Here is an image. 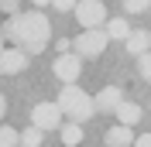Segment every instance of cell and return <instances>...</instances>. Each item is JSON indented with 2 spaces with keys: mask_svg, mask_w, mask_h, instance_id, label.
<instances>
[{
  "mask_svg": "<svg viewBox=\"0 0 151 147\" xmlns=\"http://www.w3.org/2000/svg\"><path fill=\"white\" fill-rule=\"evenodd\" d=\"M48 34H52V21L41 14V10H17L10 14L7 24H4V38L14 41V48L38 55L48 48Z\"/></svg>",
  "mask_w": 151,
  "mask_h": 147,
  "instance_id": "1",
  "label": "cell"
},
{
  "mask_svg": "<svg viewBox=\"0 0 151 147\" xmlns=\"http://www.w3.org/2000/svg\"><path fill=\"white\" fill-rule=\"evenodd\" d=\"M58 106H62V113H65L72 123H86V120L96 113V96H89L86 89H79V86H62V92H58Z\"/></svg>",
  "mask_w": 151,
  "mask_h": 147,
  "instance_id": "2",
  "label": "cell"
},
{
  "mask_svg": "<svg viewBox=\"0 0 151 147\" xmlns=\"http://www.w3.org/2000/svg\"><path fill=\"white\" fill-rule=\"evenodd\" d=\"M106 41H110V34H106L103 28L83 31V34L76 38V55H79V58H100L106 51Z\"/></svg>",
  "mask_w": 151,
  "mask_h": 147,
  "instance_id": "3",
  "label": "cell"
},
{
  "mask_svg": "<svg viewBox=\"0 0 151 147\" xmlns=\"http://www.w3.org/2000/svg\"><path fill=\"white\" fill-rule=\"evenodd\" d=\"M76 21L83 24V31H93V28H103L110 17H106L103 0H79L76 4Z\"/></svg>",
  "mask_w": 151,
  "mask_h": 147,
  "instance_id": "4",
  "label": "cell"
},
{
  "mask_svg": "<svg viewBox=\"0 0 151 147\" xmlns=\"http://www.w3.org/2000/svg\"><path fill=\"white\" fill-rule=\"evenodd\" d=\"M62 106L58 103H38L35 110H31V123L38 130H62Z\"/></svg>",
  "mask_w": 151,
  "mask_h": 147,
  "instance_id": "5",
  "label": "cell"
},
{
  "mask_svg": "<svg viewBox=\"0 0 151 147\" xmlns=\"http://www.w3.org/2000/svg\"><path fill=\"white\" fill-rule=\"evenodd\" d=\"M52 72H55V79L62 86H72L79 75H83V58L72 55V51H65V55H58L55 65H52Z\"/></svg>",
  "mask_w": 151,
  "mask_h": 147,
  "instance_id": "6",
  "label": "cell"
},
{
  "mask_svg": "<svg viewBox=\"0 0 151 147\" xmlns=\"http://www.w3.org/2000/svg\"><path fill=\"white\" fill-rule=\"evenodd\" d=\"M24 69H28V51H21V48L0 51V75H21Z\"/></svg>",
  "mask_w": 151,
  "mask_h": 147,
  "instance_id": "7",
  "label": "cell"
},
{
  "mask_svg": "<svg viewBox=\"0 0 151 147\" xmlns=\"http://www.w3.org/2000/svg\"><path fill=\"white\" fill-rule=\"evenodd\" d=\"M124 103V92L117 86H103L96 92V113H117V106Z\"/></svg>",
  "mask_w": 151,
  "mask_h": 147,
  "instance_id": "8",
  "label": "cell"
},
{
  "mask_svg": "<svg viewBox=\"0 0 151 147\" xmlns=\"http://www.w3.org/2000/svg\"><path fill=\"white\" fill-rule=\"evenodd\" d=\"M124 45H127V55H134V58L148 55L151 51V31H131V38Z\"/></svg>",
  "mask_w": 151,
  "mask_h": 147,
  "instance_id": "9",
  "label": "cell"
},
{
  "mask_svg": "<svg viewBox=\"0 0 151 147\" xmlns=\"http://www.w3.org/2000/svg\"><path fill=\"white\" fill-rule=\"evenodd\" d=\"M134 140H137V137H134V130L124 127V123H117V127L106 130V147H131Z\"/></svg>",
  "mask_w": 151,
  "mask_h": 147,
  "instance_id": "10",
  "label": "cell"
},
{
  "mask_svg": "<svg viewBox=\"0 0 151 147\" xmlns=\"http://www.w3.org/2000/svg\"><path fill=\"white\" fill-rule=\"evenodd\" d=\"M113 116H117V123H124V127H137V123H141V106H137V103H127L124 99L120 106H117V113H113Z\"/></svg>",
  "mask_w": 151,
  "mask_h": 147,
  "instance_id": "11",
  "label": "cell"
},
{
  "mask_svg": "<svg viewBox=\"0 0 151 147\" xmlns=\"http://www.w3.org/2000/svg\"><path fill=\"white\" fill-rule=\"evenodd\" d=\"M106 34H110L113 41H127V38H131V24L124 17H110L106 21Z\"/></svg>",
  "mask_w": 151,
  "mask_h": 147,
  "instance_id": "12",
  "label": "cell"
},
{
  "mask_svg": "<svg viewBox=\"0 0 151 147\" xmlns=\"http://www.w3.org/2000/svg\"><path fill=\"white\" fill-rule=\"evenodd\" d=\"M62 144L65 147H76V144H83V123H62Z\"/></svg>",
  "mask_w": 151,
  "mask_h": 147,
  "instance_id": "13",
  "label": "cell"
},
{
  "mask_svg": "<svg viewBox=\"0 0 151 147\" xmlns=\"http://www.w3.org/2000/svg\"><path fill=\"white\" fill-rule=\"evenodd\" d=\"M41 137H45V130H38L31 123L28 130H21V147H41Z\"/></svg>",
  "mask_w": 151,
  "mask_h": 147,
  "instance_id": "14",
  "label": "cell"
},
{
  "mask_svg": "<svg viewBox=\"0 0 151 147\" xmlns=\"http://www.w3.org/2000/svg\"><path fill=\"white\" fill-rule=\"evenodd\" d=\"M0 147H21V130L0 127Z\"/></svg>",
  "mask_w": 151,
  "mask_h": 147,
  "instance_id": "15",
  "label": "cell"
},
{
  "mask_svg": "<svg viewBox=\"0 0 151 147\" xmlns=\"http://www.w3.org/2000/svg\"><path fill=\"white\" fill-rule=\"evenodd\" d=\"M151 7V0H124V10L127 14H144Z\"/></svg>",
  "mask_w": 151,
  "mask_h": 147,
  "instance_id": "16",
  "label": "cell"
},
{
  "mask_svg": "<svg viewBox=\"0 0 151 147\" xmlns=\"http://www.w3.org/2000/svg\"><path fill=\"white\" fill-rule=\"evenodd\" d=\"M137 72H141L144 79L151 82V51H148V55H141V58H137Z\"/></svg>",
  "mask_w": 151,
  "mask_h": 147,
  "instance_id": "17",
  "label": "cell"
},
{
  "mask_svg": "<svg viewBox=\"0 0 151 147\" xmlns=\"http://www.w3.org/2000/svg\"><path fill=\"white\" fill-rule=\"evenodd\" d=\"M76 4H79V0H52V7L62 10V14H65V10H76Z\"/></svg>",
  "mask_w": 151,
  "mask_h": 147,
  "instance_id": "18",
  "label": "cell"
},
{
  "mask_svg": "<svg viewBox=\"0 0 151 147\" xmlns=\"http://www.w3.org/2000/svg\"><path fill=\"white\" fill-rule=\"evenodd\" d=\"M0 10H4V14H17V0H0Z\"/></svg>",
  "mask_w": 151,
  "mask_h": 147,
  "instance_id": "19",
  "label": "cell"
},
{
  "mask_svg": "<svg viewBox=\"0 0 151 147\" xmlns=\"http://www.w3.org/2000/svg\"><path fill=\"white\" fill-rule=\"evenodd\" d=\"M55 48H58V55H65L69 48H72V41H69V38H58V45H55Z\"/></svg>",
  "mask_w": 151,
  "mask_h": 147,
  "instance_id": "20",
  "label": "cell"
},
{
  "mask_svg": "<svg viewBox=\"0 0 151 147\" xmlns=\"http://www.w3.org/2000/svg\"><path fill=\"white\" fill-rule=\"evenodd\" d=\"M134 147H151V133H141V137L134 140Z\"/></svg>",
  "mask_w": 151,
  "mask_h": 147,
  "instance_id": "21",
  "label": "cell"
},
{
  "mask_svg": "<svg viewBox=\"0 0 151 147\" xmlns=\"http://www.w3.org/2000/svg\"><path fill=\"white\" fill-rule=\"evenodd\" d=\"M4 113H7V99H4V92H0V120H4Z\"/></svg>",
  "mask_w": 151,
  "mask_h": 147,
  "instance_id": "22",
  "label": "cell"
},
{
  "mask_svg": "<svg viewBox=\"0 0 151 147\" xmlns=\"http://www.w3.org/2000/svg\"><path fill=\"white\" fill-rule=\"evenodd\" d=\"M31 4H35V7H45V4H52V0H31Z\"/></svg>",
  "mask_w": 151,
  "mask_h": 147,
  "instance_id": "23",
  "label": "cell"
},
{
  "mask_svg": "<svg viewBox=\"0 0 151 147\" xmlns=\"http://www.w3.org/2000/svg\"><path fill=\"white\" fill-rule=\"evenodd\" d=\"M0 51H4V28H0Z\"/></svg>",
  "mask_w": 151,
  "mask_h": 147,
  "instance_id": "24",
  "label": "cell"
}]
</instances>
